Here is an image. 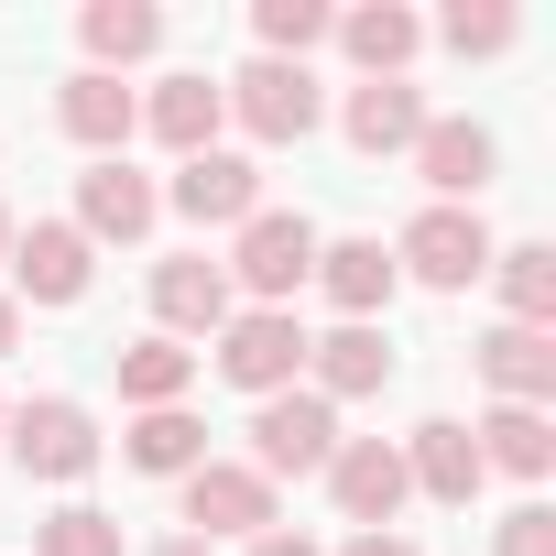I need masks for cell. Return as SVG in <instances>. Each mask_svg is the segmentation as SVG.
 I'll list each match as a JSON object with an SVG mask.
<instances>
[{"label": "cell", "mask_w": 556, "mask_h": 556, "mask_svg": "<svg viewBox=\"0 0 556 556\" xmlns=\"http://www.w3.org/2000/svg\"><path fill=\"white\" fill-rule=\"evenodd\" d=\"M251 458H262V480H306V469L339 458V415H328L317 393H262V415H251Z\"/></svg>", "instance_id": "obj_1"}, {"label": "cell", "mask_w": 556, "mask_h": 556, "mask_svg": "<svg viewBox=\"0 0 556 556\" xmlns=\"http://www.w3.org/2000/svg\"><path fill=\"white\" fill-rule=\"evenodd\" d=\"M218 371H229L240 393H295V371H306V328H295L285 306H251V317L218 328Z\"/></svg>", "instance_id": "obj_2"}, {"label": "cell", "mask_w": 556, "mask_h": 556, "mask_svg": "<svg viewBox=\"0 0 556 556\" xmlns=\"http://www.w3.org/2000/svg\"><path fill=\"white\" fill-rule=\"evenodd\" d=\"M229 273H240L262 306H285L306 273H317V229H306V218H285V207H251V218H240V262H229Z\"/></svg>", "instance_id": "obj_3"}, {"label": "cell", "mask_w": 556, "mask_h": 556, "mask_svg": "<svg viewBox=\"0 0 556 556\" xmlns=\"http://www.w3.org/2000/svg\"><path fill=\"white\" fill-rule=\"evenodd\" d=\"M186 523H197V545L207 534H273V480L240 458H207V469H186Z\"/></svg>", "instance_id": "obj_4"}, {"label": "cell", "mask_w": 556, "mask_h": 556, "mask_svg": "<svg viewBox=\"0 0 556 556\" xmlns=\"http://www.w3.org/2000/svg\"><path fill=\"white\" fill-rule=\"evenodd\" d=\"M218 99H229L262 142H306V131H317V77H306V66H273V55H262V66H240Z\"/></svg>", "instance_id": "obj_5"}, {"label": "cell", "mask_w": 556, "mask_h": 556, "mask_svg": "<svg viewBox=\"0 0 556 556\" xmlns=\"http://www.w3.org/2000/svg\"><path fill=\"white\" fill-rule=\"evenodd\" d=\"M404 262H415V285L458 295V285H480V273H491V229H480L469 207H426V218L404 229Z\"/></svg>", "instance_id": "obj_6"}, {"label": "cell", "mask_w": 556, "mask_h": 556, "mask_svg": "<svg viewBox=\"0 0 556 556\" xmlns=\"http://www.w3.org/2000/svg\"><path fill=\"white\" fill-rule=\"evenodd\" d=\"M328 491H339V513H350L361 534H382V523L404 513V491H415V480H404V447H382V437H350V447L328 458Z\"/></svg>", "instance_id": "obj_7"}, {"label": "cell", "mask_w": 556, "mask_h": 556, "mask_svg": "<svg viewBox=\"0 0 556 556\" xmlns=\"http://www.w3.org/2000/svg\"><path fill=\"white\" fill-rule=\"evenodd\" d=\"M12 458H23L34 480H88V469H99V426H88L77 404H23V415H12Z\"/></svg>", "instance_id": "obj_8"}, {"label": "cell", "mask_w": 556, "mask_h": 556, "mask_svg": "<svg viewBox=\"0 0 556 556\" xmlns=\"http://www.w3.org/2000/svg\"><path fill=\"white\" fill-rule=\"evenodd\" d=\"M12 273H23L34 306H77V295H88V229H66V218L12 229Z\"/></svg>", "instance_id": "obj_9"}, {"label": "cell", "mask_w": 556, "mask_h": 556, "mask_svg": "<svg viewBox=\"0 0 556 556\" xmlns=\"http://www.w3.org/2000/svg\"><path fill=\"white\" fill-rule=\"evenodd\" d=\"M175 207L197 218V229H218V218H251L262 207V164H240V153H186V175H175Z\"/></svg>", "instance_id": "obj_10"}, {"label": "cell", "mask_w": 556, "mask_h": 556, "mask_svg": "<svg viewBox=\"0 0 556 556\" xmlns=\"http://www.w3.org/2000/svg\"><path fill=\"white\" fill-rule=\"evenodd\" d=\"M153 207H164V197H153L121 153L77 175V218H88V240H142V229H153Z\"/></svg>", "instance_id": "obj_11"}, {"label": "cell", "mask_w": 556, "mask_h": 556, "mask_svg": "<svg viewBox=\"0 0 556 556\" xmlns=\"http://www.w3.org/2000/svg\"><path fill=\"white\" fill-rule=\"evenodd\" d=\"M415 164H426V186L458 207V197L491 186V131H480V121H426V131H415Z\"/></svg>", "instance_id": "obj_12"}, {"label": "cell", "mask_w": 556, "mask_h": 556, "mask_svg": "<svg viewBox=\"0 0 556 556\" xmlns=\"http://www.w3.org/2000/svg\"><path fill=\"white\" fill-rule=\"evenodd\" d=\"M306 361H317V404H350V393H382V382H393V350H382V328L306 339Z\"/></svg>", "instance_id": "obj_13"}, {"label": "cell", "mask_w": 556, "mask_h": 556, "mask_svg": "<svg viewBox=\"0 0 556 556\" xmlns=\"http://www.w3.org/2000/svg\"><path fill=\"white\" fill-rule=\"evenodd\" d=\"M480 371H491L502 404H545V393H556V339H545V328H491V339H480Z\"/></svg>", "instance_id": "obj_14"}, {"label": "cell", "mask_w": 556, "mask_h": 556, "mask_svg": "<svg viewBox=\"0 0 556 556\" xmlns=\"http://www.w3.org/2000/svg\"><path fill=\"white\" fill-rule=\"evenodd\" d=\"M415 131H426V99H415L404 77L350 88V142H361V153H415Z\"/></svg>", "instance_id": "obj_15"}, {"label": "cell", "mask_w": 556, "mask_h": 556, "mask_svg": "<svg viewBox=\"0 0 556 556\" xmlns=\"http://www.w3.org/2000/svg\"><path fill=\"white\" fill-rule=\"evenodd\" d=\"M404 480L415 491H437V502H469L480 491V447H469V426H415V447H404Z\"/></svg>", "instance_id": "obj_16"}, {"label": "cell", "mask_w": 556, "mask_h": 556, "mask_svg": "<svg viewBox=\"0 0 556 556\" xmlns=\"http://www.w3.org/2000/svg\"><path fill=\"white\" fill-rule=\"evenodd\" d=\"M469 447H480V469H513V480H545V458H556V426H545L534 404H502L491 426H469Z\"/></svg>", "instance_id": "obj_17"}, {"label": "cell", "mask_w": 556, "mask_h": 556, "mask_svg": "<svg viewBox=\"0 0 556 556\" xmlns=\"http://www.w3.org/2000/svg\"><path fill=\"white\" fill-rule=\"evenodd\" d=\"M317 285L350 306V328H371V306H393V262H382V240H339V251H317Z\"/></svg>", "instance_id": "obj_18"}, {"label": "cell", "mask_w": 556, "mask_h": 556, "mask_svg": "<svg viewBox=\"0 0 556 556\" xmlns=\"http://www.w3.org/2000/svg\"><path fill=\"white\" fill-rule=\"evenodd\" d=\"M153 306H164V328H229V262H164Z\"/></svg>", "instance_id": "obj_19"}, {"label": "cell", "mask_w": 556, "mask_h": 556, "mask_svg": "<svg viewBox=\"0 0 556 556\" xmlns=\"http://www.w3.org/2000/svg\"><path fill=\"white\" fill-rule=\"evenodd\" d=\"M77 34H88V55H99V77H110V66H131V55L164 45V12H153V0H88Z\"/></svg>", "instance_id": "obj_20"}, {"label": "cell", "mask_w": 556, "mask_h": 556, "mask_svg": "<svg viewBox=\"0 0 556 556\" xmlns=\"http://www.w3.org/2000/svg\"><path fill=\"white\" fill-rule=\"evenodd\" d=\"M328 34H339L371 77H404V55L426 45V23H415V12H393V0H371V12H350V23H328Z\"/></svg>", "instance_id": "obj_21"}, {"label": "cell", "mask_w": 556, "mask_h": 556, "mask_svg": "<svg viewBox=\"0 0 556 556\" xmlns=\"http://www.w3.org/2000/svg\"><path fill=\"white\" fill-rule=\"evenodd\" d=\"M55 121H66L77 142H99V153H110V142H131V88L88 66V77H66V99H55Z\"/></svg>", "instance_id": "obj_22"}, {"label": "cell", "mask_w": 556, "mask_h": 556, "mask_svg": "<svg viewBox=\"0 0 556 556\" xmlns=\"http://www.w3.org/2000/svg\"><path fill=\"white\" fill-rule=\"evenodd\" d=\"M131 469H153V480H186V469H207V426H197L186 404L142 415V426H131Z\"/></svg>", "instance_id": "obj_23"}, {"label": "cell", "mask_w": 556, "mask_h": 556, "mask_svg": "<svg viewBox=\"0 0 556 556\" xmlns=\"http://www.w3.org/2000/svg\"><path fill=\"white\" fill-rule=\"evenodd\" d=\"M186 382H197V350H175V339H131V350H121V393H131L142 415H164Z\"/></svg>", "instance_id": "obj_24"}, {"label": "cell", "mask_w": 556, "mask_h": 556, "mask_svg": "<svg viewBox=\"0 0 556 556\" xmlns=\"http://www.w3.org/2000/svg\"><path fill=\"white\" fill-rule=\"evenodd\" d=\"M218 110H229V99H218L207 77H164V88H153V131H164L175 153H207V131H218Z\"/></svg>", "instance_id": "obj_25"}, {"label": "cell", "mask_w": 556, "mask_h": 556, "mask_svg": "<svg viewBox=\"0 0 556 556\" xmlns=\"http://www.w3.org/2000/svg\"><path fill=\"white\" fill-rule=\"evenodd\" d=\"M491 273H502V306H513V328H545L556 317V251H491Z\"/></svg>", "instance_id": "obj_26"}, {"label": "cell", "mask_w": 556, "mask_h": 556, "mask_svg": "<svg viewBox=\"0 0 556 556\" xmlns=\"http://www.w3.org/2000/svg\"><path fill=\"white\" fill-rule=\"evenodd\" d=\"M251 23H262V45H273V66H285V55L306 66V45L328 34V0H262Z\"/></svg>", "instance_id": "obj_27"}, {"label": "cell", "mask_w": 556, "mask_h": 556, "mask_svg": "<svg viewBox=\"0 0 556 556\" xmlns=\"http://www.w3.org/2000/svg\"><path fill=\"white\" fill-rule=\"evenodd\" d=\"M34 556H121V523H110V513H88V502H77V513H55V523H45V534H34Z\"/></svg>", "instance_id": "obj_28"}, {"label": "cell", "mask_w": 556, "mask_h": 556, "mask_svg": "<svg viewBox=\"0 0 556 556\" xmlns=\"http://www.w3.org/2000/svg\"><path fill=\"white\" fill-rule=\"evenodd\" d=\"M447 45H458V55H502V45H513V12H502V0H458V12H447Z\"/></svg>", "instance_id": "obj_29"}, {"label": "cell", "mask_w": 556, "mask_h": 556, "mask_svg": "<svg viewBox=\"0 0 556 556\" xmlns=\"http://www.w3.org/2000/svg\"><path fill=\"white\" fill-rule=\"evenodd\" d=\"M491 556H556V513H545V502H523V513L502 523V545H491Z\"/></svg>", "instance_id": "obj_30"}, {"label": "cell", "mask_w": 556, "mask_h": 556, "mask_svg": "<svg viewBox=\"0 0 556 556\" xmlns=\"http://www.w3.org/2000/svg\"><path fill=\"white\" fill-rule=\"evenodd\" d=\"M339 556H415V545H404V534H350Z\"/></svg>", "instance_id": "obj_31"}, {"label": "cell", "mask_w": 556, "mask_h": 556, "mask_svg": "<svg viewBox=\"0 0 556 556\" xmlns=\"http://www.w3.org/2000/svg\"><path fill=\"white\" fill-rule=\"evenodd\" d=\"M251 556H317L306 534H251Z\"/></svg>", "instance_id": "obj_32"}, {"label": "cell", "mask_w": 556, "mask_h": 556, "mask_svg": "<svg viewBox=\"0 0 556 556\" xmlns=\"http://www.w3.org/2000/svg\"><path fill=\"white\" fill-rule=\"evenodd\" d=\"M12 339H23V306H12V295H0V350H12Z\"/></svg>", "instance_id": "obj_33"}, {"label": "cell", "mask_w": 556, "mask_h": 556, "mask_svg": "<svg viewBox=\"0 0 556 556\" xmlns=\"http://www.w3.org/2000/svg\"><path fill=\"white\" fill-rule=\"evenodd\" d=\"M153 556H207V545H197V534H175V545H153Z\"/></svg>", "instance_id": "obj_34"}, {"label": "cell", "mask_w": 556, "mask_h": 556, "mask_svg": "<svg viewBox=\"0 0 556 556\" xmlns=\"http://www.w3.org/2000/svg\"><path fill=\"white\" fill-rule=\"evenodd\" d=\"M0 251H12V218H0Z\"/></svg>", "instance_id": "obj_35"}]
</instances>
